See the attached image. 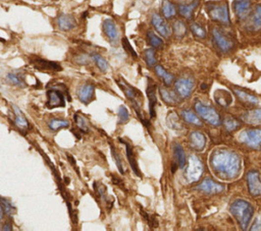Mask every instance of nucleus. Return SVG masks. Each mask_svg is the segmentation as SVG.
<instances>
[{"mask_svg": "<svg viewBox=\"0 0 261 231\" xmlns=\"http://www.w3.org/2000/svg\"><path fill=\"white\" fill-rule=\"evenodd\" d=\"M210 166L219 178L233 180L240 174L241 158L228 150H216L210 156Z\"/></svg>", "mask_w": 261, "mask_h": 231, "instance_id": "f257e3e1", "label": "nucleus"}, {"mask_svg": "<svg viewBox=\"0 0 261 231\" xmlns=\"http://www.w3.org/2000/svg\"><path fill=\"white\" fill-rule=\"evenodd\" d=\"M230 211L232 215L235 217V219L242 229L246 230L248 228L254 214L253 207L248 202L244 200H237L231 205Z\"/></svg>", "mask_w": 261, "mask_h": 231, "instance_id": "f03ea898", "label": "nucleus"}, {"mask_svg": "<svg viewBox=\"0 0 261 231\" xmlns=\"http://www.w3.org/2000/svg\"><path fill=\"white\" fill-rule=\"evenodd\" d=\"M116 84L118 85L120 90L125 93L127 99L132 103L134 109L137 112V115L139 116L142 124H144L145 127H147L148 124L147 122H145V119L142 115V110H141L142 103H143V97H142L141 92L139 90H137L136 88H134L133 86H131L123 78H117Z\"/></svg>", "mask_w": 261, "mask_h": 231, "instance_id": "7ed1b4c3", "label": "nucleus"}, {"mask_svg": "<svg viewBox=\"0 0 261 231\" xmlns=\"http://www.w3.org/2000/svg\"><path fill=\"white\" fill-rule=\"evenodd\" d=\"M206 11H207L210 19L214 22L221 23L223 25H230V13L228 3L226 1L208 2L206 4Z\"/></svg>", "mask_w": 261, "mask_h": 231, "instance_id": "20e7f679", "label": "nucleus"}, {"mask_svg": "<svg viewBox=\"0 0 261 231\" xmlns=\"http://www.w3.org/2000/svg\"><path fill=\"white\" fill-rule=\"evenodd\" d=\"M204 172V167L201 160L196 155H191L189 157L188 166L184 171L185 179L189 183L198 181Z\"/></svg>", "mask_w": 261, "mask_h": 231, "instance_id": "39448f33", "label": "nucleus"}, {"mask_svg": "<svg viewBox=\"0 0 261 231\" xmlns=\"http://www.w3.org/2000/svg\"><path fill=\"white\" fill-rule=\"evenodd\" d=\"M195 110L196 112L201 116L202 119H204L206 122H208L211 126L218 127L222 124L221 116L216 112L214 108L210 106H206L202 104L201 102H195Z\"/></svg>", "mask_w": 261, "mask_h": 231, "instance_id": "423d86ee", "label": "nucleus"}, {"mask_svg": "<svg viewBox=\"0 0 261 231\" xmlns=\"http://www.w3.org/2000/svg\"><path fill=\"white\" fill-rule=\"evenodd\" d=\"M194 86H195V81L193 78L189 77H184L175 80L174 90L178 94V96L183 99H186L189 98L192 95V92L194 90Z\"/></svg>", "mask_w": 261, "mask_h": 231, "instance_id": "0eeeda50", "label": "nucleus"}, {"mask_svg": "<svg viewBox=\"0 0 261 231\" xmlns=\"http://www.w3.org/2000/svg\"><path fill=\"white\" fill-rule=\"evenodd\" d=\"M239 141L252 148H259L261 145V129H245L239 134Z\"/></svg>", "mask_w": 261, "mask_h": 231, "instance_id": "6e6552de", "label": "nucleus"}, {"mask_svg": "<svg viewBox=\"0 0 261 231\" xmlns=\"http://www.w3.org/2000/svg\"><path fill=\"white\" fill-rule=\"evenodd\" d=\"M212 36L215 45L221 51L229 52L232 48L233 43L232 39L228 35H226L222 30L214 28L212 30Z\"/></svg>", "mask_w": 261, "mask_h": 231, "instance_id": "1a4fd4ad", "label": "nucleus"}, {"mask_svg": "<svg viewBox=\"0 0 261 231\" xmlns=\"http://www.w3.org/2000/svg\"><path fill=\"white\" fill-rule=\"evenodd\" d=\"M32 64L36 70L44 73H58L62 71V67L58 62L48 61L45 59H40V58L33 59Z\"/></svg>", "mask_w": 261, "mask_h": 231, "instance_id": "9d476101", "label": "nucleus"}, {"mask_svg": "<svg viewBox=\"0 0 261 231\" xmlns=\"http://www.w3.org/2000/svg\"><path fill=\"white\" fill-rule=\"evenodd\" d=\"M103 32L112 44L116 45L118 43L119 31L116 24L113 20L107 19L103 22Z\"/></svg>", "mask_w": 261, "mask_h": 231, "instance_id": "9b49d317", "label": "nucleus"}, {"mask_svg": "<svg viewBox=\"0 0 261 231\" xmlns=\"http://www.w3.org/2000/svg\"><path fill=\"white\" fill-rule=\"evenodd\" d=\"M247 181H248V188L251 196L261 197V175L259 172L253 170L247 175Z\"/></svg>", "mask_w": 261, "mask_h": 231, "instance_id": "f8f14e48", "label": "nucleus"}, {"mask_svg": "<svg viewBox=\"0 0 261 231\" xmlns=\"http://www.w3.org/2000/svg\"><path fill=\"white\" fill-rule=\"evenodd\" d=\"M47 108L53 109L57 107H64L65 106V99L63 94L56 89H50L47 92Z\"/></svg>", "mask_w": 261, "mask_h": 231, "instance_id": "ddd939ff", "label": "nucleus"}, {"mask_svg": "<svg viewBox=\"0 0 261 231\" xmlns=\"http://www.w3.org/2000/svg\"><path fill=\"white\" fill-rule=\"evenodd\" d=\"M196 188L206 194H219L225 191V186L223 184L212 180L211 179H205Z\"/></svg>", "mask_w": 261, "mask_h": 231, "instance_id": "4468645a", "label": "nucleus"}, {"mask_svg": "<svg viewBox=\"0 0 261 231\" xmlns=\"http://www.w3.org/2000/svg\"><path fill=\"white\" fill-rule=\"evenodd\" d=\"M151 24L154 26V29L164 38H169L172 34L170 26L168 23L162 19L161 16H159L158 13H154L151 18Z\"/></svg>", "mask_w": 261, "mask_h": 231, "instance_id": "2eb2a0df", "label": "nucleus"}, {"mask_svg": "<svg viewBox=\"0 0 261 231\" xmlns=\"http://www.w3.org/2000/svg\"><path fill=\"white\" fill-rule=\"evenodd\" d=\"M146 93H147L148 102H149L150 117L153 118L155 116V106L157 103V97H156V85L153 83L151 78H149Z\"/></svg>", "mask_w": 261, "mask_h": 231, "instance_id": "dca6fc26", "label": "nucleus"}, {"mask_svg": "<svg viewBox=\"0 0 261 231\" xmlns=\"http://www.w3.org/2000/svg\"><path fill=\"white\" fill-rule=\"evenodd\" d=\"M77 95L79 100L84 103L89 104L91 101H93L95 97V87L92 84H84L82 85L79 90L77 91Z\"/></svg>", "mask_w": 261, "mask_h": 231, "instance_id": "f3484780", "label": "nucleus"}, {"mask_svg": "<svg viewBox=\"0 0 261 231\" xmlns=\"http://www.w3.org/2000/svg\"><path fill=\"white\" fill-rule=\"evenodd\" d=\"M189 144L193 150L197 152H201L204 150L206 146V138L205 135L200 131L191 132L189 137Z\"/></svg>", "mask_w": 261, "mask_h": 231, "instance_id": "a211bd4d", "label": "nucleus"}, {"mask_svg": "<svg viewBox=\"0 0 261 231\" xmlns=\"http://www.w3.org/2000/svg\"><path fill=\"white\" fill-rule=\"evenodd\" d=\"M251 8V0H235L233 1V10L236 16L243 20L249 15Z\"/></svg>", "mask_w": 261, "mask_h": 231, "instance_id": "6ab92c4d", "label": "nucleus"}, {"mask_svg": "<svg viewBox=\"0 0 261 231\" xmlns=\"http://www.w3.org/2000/svg\"><path fill=\"white\" fill-rule=\"evenodd\" d=\"M158 91H159V95L161 96V99L168 105H177L181 102V97L178 96V94L176 92L168 90L167 88H163V87H160Z\"/></svg>", "mask_w": 261, "mask_h": 231, "instance_id": "aec40b11", "label": "nucleus"}, {"mask_svg": "<svg viewBox=\"0 0 261 231\" xmlns=\"http://www.w3.org/2000/svg\"><path fill=\"white\" fill-rule=\"evenodd\" d=\"M58 25L61 31L67 32L76 28L77 21L71 15H60L58 19Z\"/></svg>", "mask_w": 261, "mask_h": 231, "instance_id": "412c9836", "label": "nucleus"}, {"mask_svg": "<svg viewBox=\"0 0 261 231\" xmlns=\"http://www.w3.org/2000/svg\"><path fill=\"white\" fill-rule=\"evenodd\" d=\"M11 106L13 109V113H15V125L20 130L27 131L30 128L29 121L23 115L22 111L19 109V107H17L16 105H11Z\"/></svg>", "mask_w": 261, "mask_h": 231, "instance_id": "4be33fe9", "label": "nucleus"}, {"mask_svg": "<svg viewBox=\"0 0 261 231\" xmlns=\"http://www.w3.org/2000/svg\"><path fill=\"white\" fill-rule=\"evenodd\" d=\"M200 0H194L193 2L189 4H180L178 5V12L182 17H184L187 20H192L194 16V11L197 8Z\"/></svg>", "mask_w": 261, "mask_h": 231, "instance_id": "5701e85b", "label": "nucleus"}, {"mask_svg": "<svg viewBox=\"0 0 261 231\" xmlns=\"http://www.w3.org/2000/svg\"><path fill=\"white\" fill-rule=\"evenodd\" d=\"M174 163L176 164L177 167L180 168H184L186 163H187V158H186V154L183 147L180 144H174Z\"/></svg>", "mask_w": 261, "mask_h": 231, "instance_id": "b1692460", "label": "nucleus"}, {"mask_svg": "<svg viewBox=\"0 0 261 231\" xmlns=\"http://www.w3.org/2000/svg\"><path fill=\"white\" fill-rule=\"evenodd\" d=\"M119 142L123 143L126 145V151H127V157H128V160H129V163L131 165V168L133 170V172L137 175L139 176V178H141V172L139 170V166H138V163H137L136 161V158H135V155H134V152H133V149L132 147L130 146V144L123 142L121 139H119Z\"/></svg>", "mask_w": 261, "mask_h": 231, "instance_id": "393cba45", "label": "nucleus"}, {"mask_svg": "<svg viewBox=\"0 0 261 231\" xmlns=\"http://www.w3.org/2000/svg\"><path fill=\"white\" fill-rule=\"evenodd\" d=\"M162 15L167 20H172L176 15V8L175 5L170 1V0H163L162 1Z\"/></svg>", "mask_w": 261, "mask_h": 231, "instance_id": "a878e982", "label": "nucleus"}, {"mask_svg": "<svg viewBox=\"0 0 261 231\" xmlns=\"http://www.w3.org/2000/svg\"><path fill=\"white\" fill-rule=\"evenodd\" d=\"M243 120L250 125H259L261 124V109H256L248 111L242 116Z\"/></svg>", "mask_w": 261, "mask_h": 231, "instance_id": "bb28decb", "label": "nucleus"}, {"mask_svg": "<svg viewBox=\"0 0 261 231\" xmlns=\"http://www.w3.org/2000/svg\"><path fill=\"white\" fill-rule=\"evenodd\" d=\"M250 29L253 31H257L261 29V5H257L252 13L250 19Z\"/></svg>", "mask_w": 261, "mask_h": 231, "instance_id": "cd10ccee", "label": "nucleus"}, {"mask_svg": "<svg viewBox=\"0 0 261 231\" xmlns=\"http://www.w3.org/2000/svg\"><path fill=\"white\" fill-rule=\"evenodd\" d=\"M6 81L8 84L17 87H25V77L22 74L19 73H9L6 75Z\"/></svg>", "mask_w": 261, "mask_h": 231, "instance_id": "c85d7f7f", "label": "nucleus"}, {"mask_svg": "<svg viewBox=\"0 0 261 231\" xmlns=\"http://www.w3.org/2000/svg\"><path fill=\"white\" fill-rule=\"evenodd\" d=\"M167 124L169 128L172 129H175V130L183 129V125L180 120V116H178L177 113L174 111H172L169 113L167 117Z\"/></svg>", "mask_w": 261, "mask_h": 231, "instance_id": "c756f323", "label": "nucleus"}, {"mask_svg": "<svg viewBox=\"0 0 261 231\" xmlns=\"http://www.w3.org/2000/svg\"><path fill=\"white\" fill-rule=\"evenodd\" d=\"M155 73L163 80V83L166 84L167 86H171L174 83V77L172 74H170L169 72H167L166 70H164L161 65H156L155 66Z\"/></svg>", "mask_w": 261, "mask_h": 231, "instance_id": "7c9ffc66", "label": "nucleus"}, {"mask_svg": "<svg viewBox=\"0 0 261 231\" xmlns=\"http://www.w3.org/2000/svg\"><path fill=\"white\" fill-rule=\"evenodd\" d=\"M215 101L222 106H229L232 103V97L231 95L227 91L218 90L214 94Z\"/></svg>", "mask_w": 261, "mask_h": 231, "instance_id": "2f4dec72", "label": "nucleus"}, {"mask_svg": "<svg viewBox=\"0 0 261 231\" xmlns=\"http://www.w3.org/2000/svg\"><path fill=\"white\" fill-rule=\"evenodd\" d=\"M181 114L184 120L187 121L188 124H191L193 126H198V127L202 126V121L199 119V117L194 112H192L191 110H183Z\"/></svg>", "mask_w": 261, "mask_h": 231, "instance_id": "473e14b6", "label": "nucleus"}, {"mask_svg": "<svg viewBox=\"0 0 261 231\" xmlns=\"http://www.w3.org/2000/svg\"><path fill=\"white\" fill-rule=\"evenodd\" d=\"M173 31L176 38L181 39L187 34V26L183 21L177 20L173 25Z\"/></svg>", "mask_w": 261, "mask_h": 231, "instance_id": "72a5a7b5", "label": "nucleus"}, {"mask_svg": "<svg viewBox=\"0 0 261 231\" xmlns=\"http://www.w3.org/2000/svg\"><path fill=\"white\" fill-rule=\"evenodd\" d=\"M147 39H148V42L149 44L152 46L155 49H161L164 45L163 41L160 37H158L154 32L152 31H148L147 32Z\"/></svg>", "mask_w": 261, "mask_h": 231, "instance_id": "f704fd0d", "label": "nucleus"}, {"mask_svg": "<svg viewBox=\"0 0 261 231\" xmlns=\"http://www.w3.org/2000/svg\"><path fill=\"white\" fill-rule=\"evenodd\" d=\"M48 127L51 130L53 131H58L61 128H65L70 127V122L67 120H62V119H56V118H52L50 119V121L48 122Z\"/></svg>", "mask_w": 261, "mask_h": 231, "instance_id": "c9c22d12", "label": "nucleus"}, {"mask_svg": "<svg viewBox=\"0 0 261 231\" xmlns=\"http://www.w3.org/2000/svg\"><path fill=\"white\" fill-rule=\"evenodd\" d=\"M15 213H16V208L12 206V204L8 200L1 198V220L4 219L3 217L5 214L7 216H10Z\"/></svg>", "mask_w": 261, "mask_h": 231, "instance_id": "e433bc0d", "label": "nucleus"}, {"mask_svg": "<svg viewBox=\"0 0 261 231\" xmlns=\"http://www.w3.org/2000/svg\"><path fill=\"white\" fill-rule=\"evenodd\" d=\"M92 59L94 60V62L96 63V65L98 66V69L102 72V73H106L109 70V64L108 62L97 53H94L92 55Z\"/></svg>", "mask_w": 261, "mask_h": 231, "instance_id": "4c0bfd02", "label": "nucleus"}, {"mask_svg": "<svg viewBox=\"0 0 261 231\" xmlns=\"http://www.w3.org/2000/svg\"><path fill=\"white\" fill-rule=\"evenodd\" d=\"M233 91H235V93H236L237 96L239 97V99L242 100L245 103L252 104V103H257L258 102L257 98H255L254 96H252V95H250L248 93H246V92L241 91V90H238V89H235Z\"/></svg>", "mask_w": 261, "mask_h": 231, "instance_id": "58836bf2", "label": "nucleus"}, {"mask_svg": "<svg viewBox=\"0 0 261 231\" xmlns=\"http://www.w3.org/2000/svg\"><path fill=\"white\" fill-rule=\"evenodd\" d=\"M111 151H112V156H113V158H114V160L116 162V167H117L119 173L120 174H125V169H123V164H122V159L119 156V154L117 153L116 149L113 145H111Z\"/></svg>", "mask_w": 261, "mask_h": 231, "instance_id": "ea45409f", "label": "nucleus"}, {"mask_svg": "<svg viewBox=\"0 0 261 231\" xmlns=\"http://www.w3.org/2000/svg\"><path fill=\"white\" fill-rule=\"evenodd\" d=\"M144 59H145V62L147 63V65L149 67L155 66V64H156V57H155V51H154V49H152V48L147 49L144 52Z\"/></svg>", "mask_w": 261, "mask_h": 231, "instance_id": "a19ab883", "label": "nucleus"}, {"mask_svg": "<svg viewBox=\"0 0 261 231\" xmlns=\"http://www.w3.org/2000/svg\"><path fill=\"white\" fill-rule=\"evenodd\" d=\"M190 30L191 32L193 33V35L197 38H200V39H204L206 37V31L205 29L203 28L202 26H200L199 24L197 23H193L191 24L190 26Z\"/></svg>", "mask_w": 261, "mask_h": 231, "instance_id": "79ce46f5", "label": "nucleus"}, {"mask_svg": "<svg viewBox=\"0 0 261 231\" xmlns=\"http://www.w3.org/2000/svg\"><path fill=\"white\" fill-rule=\"evenodd\" d=\"M74 119H75V122H76V125H77L78 128L82 132H85V133L88 132L89 129H88V126H87V121H86V119L83 116L78 114V113H76L75 116H74Z\"/></svg>", "mask_w": 261, "mask_h": 231, "instance_id": "37998d69", "label": "nucleus"}, {"mask_svg": "<svg viewBox=\"0 0 261 231\" xmlns=\"http://www.w3.org/2000/svg\"><path fill=\"white\" fill-rule=\"evenodd\" d=\"M130 119V113L126 106H119L118 108V124L125 125Z\"/></svg>", "mask_w": 261, "mask_h": 231, "instance_id": "c03bdc74", "label": "nucleus"}, {"mask_svg": "<svg viewBox=\"0 0 261 231\" xmlns=\"http://www.w3.org/2000/svg\"><path fill=\"white\" fill-rule=\"evenodd\" d=\"M240 122L235 119V118H232V117H227L225 119V127L229 131H232V130H236L239 127H240Z\"/></svg>", "mask_w": 261, "mask_h": 231, "instance_id": "a18cd8bd", "label": "nucleus"}, {"mask_svg": "<svg viewBox=\"0 0 261 231\" xmlns=\"http://www.w3.org/2000/svg\"><path fill=\"white\" fill-rule=\"evenodd\" d=\"M122 46H123V48H125V49L131 54V55H133L134 57H137V53H136V51L133 49L132 45L130 44L129 40H128L127 38H123V39H122Z\"/></svg>", "mask_w": 261, "mask_h": 231, "instance_id": "49530a36", "label": "nucleus"}, {"mask_svg": "<svg viewBox=\"0 0 261 231\" xmlns=\"http://www.w3.org/2000/svg\"><path fill=\"white\" fill-rule=\"evenodd\" d=\"M76 61L79 64H87L88 61H89V59H88V57L86 55H80V56H78V58L76 59Z\"/></svg>", "mask_w": 261, "mask_h": 231, "instance_id": "de8ad7c7", "label": "nucleus"}, {"mask_svg": "<svg viewBox=\"0 0 261 231\" xmlns=\"http://www.w3.org/2000/svg\"><path fill=\"white\" fill-rule=\"evenodd\" d=\"M67 160H68V162H70L71 163V165L74 167H76V171L79 173V170H78V167H77V165H76V160H75V158L74 157H72L71 155H67Z\"/></svg>", "mask_w": 261, "mask_h": 231, "instance_id": "09e8293b", "label": "nucleus"}, {"mask_svg": "<svg viewBox=\"0 0 261 231\" xmlns=\"http://www.w3.org/2000/svg\"><path fill=\"white\" fill-rule=\"evenodd\" d=\"M1 230H12L11 223H8V222H6V223L3 225V227L1 228Z\"/></svg>", "mask_w": 261, "mask_h": 231, "instance_id": "8fccbe9b", "label": "nucleus"}]
</instances>
